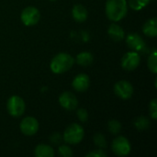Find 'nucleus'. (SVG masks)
Returning <instances> with one entry per match:
<instances>
[{
	"label": "nucleus",
	"instance_id": "8",
	"mask_svg": "<svg viewBox=\"0 0 157 157\" xmlns=\"http://www.w3.org/2000/svg\"><path fill=\"white\" fill-rule=\"evenodd\" d=\"M115 94L121 99H130L133 94V86L126 80H121L114 86Z\"/></svg>",
	"mask_w": 157,
	"mask_h": 157
},
{
	"label": "nucleus",
	"instance_id": "1",
	"mask_svg": "<svg viewBox=\"0 0 157 157\" xmlns=\"http://www.w3.org/2000/svg\"><path fill=\"white\" fill-rule=\"evenodd\" d=\"M128 12L126 0H107L106 15L111 21L117 22L121 20Z\"/></svg>",
	"mask_w": 157,
	"mask_h": 157
},
{
	"label": "nucleus",
	"instance_id": "18",
	"mask_svg": "<svg viewBox=\"0 0 157 157\" xmlns=\"http://www.w3.org/2000/svg\"><path fill=\"white\" fill-rule=\"evenodd\" d=\"M148 68L149 70L154 73V74H156L157 73V53L156 50L154 49L153 52L150 53V56L148 58Z\"/></svg>",
	"mask_w": 157,
	"mask_h": 157
},
{
	"label": "nucleus",
	"instance_id": "26",
	"mask_svg": "<svg viewBox=\"0 0 157 157\" xmlns=\"http://www.w3.org/2000/svg\"><path fill=\"white\" fill-rule=\"evenodd\" d=\"M107 156V154L99 149V150H94L93 152H90L89 154L86 155V157H106Z\"/></svg>",
	"mask_w": 157,
	"mask_h": 157
},
{
	"label": "nucleus",
	"instance_id": "17",
	"mask_svg": "<svg viewBox=\"0 0 157 157\" xmlns=\"http://www.w3.org/2000/svg\"><path fill=\"white\" fill-rule=\"evenodd\" d=\"M93 60H94L93 55L90 52H80L76 56V63L79 65H82V66H88V65H90L93 63Z\"/></svg>",
	"mask_w": 157,
	"mask_h": 157
},
{
	"label": "nucleus",
	"instance_id": "15",
	"mask_svg": "<svg viewBox=\"0 0 157 157\" xmlns=\"http://www.w3.org/2000/svg\"><path fill=\"white\" fill-rule=\"evenodd\" d=\"M144 33L148 37H155L157 35V19L153 17L147 20L143 27Z\"/></svg>",
	"mask_w": 157,
	"mask_h": 157
},
{
	"label": "nucleus",
	"instance_id": "5",
	"mask_svg": "<svg viewBox=\"0 0 157 157\" xmlns=\"http://www.w3.org/2000/svg\"><path fill=\"white\" fill-rule=\"evenodd\" d=\"M112 152L118 156H126L130 155L132 146L129 140L123 136L116 137L111 144Z\"/></svg>",
	"mask_w": 157,
	"mask_h": 157
},
{
	"label": "nucleus",
	"instance_id": "9",
	"mask_svg": "<svg viewBox=\"0 0 157 157\" xmlns=\"http://www.w3.org/2000/svg\"><path fill=\"white\" fill-rule=\"evenodd\" d=\"M19 128L23 134L27 136H32L39 130V122L33 117H26L21 121Z\"/></svg>",
	"mask_w": 157,
	"mask_h": 157
},
{
	"label": "nucleus",
	"instance_id": "12",
	"mask_svg": "<svg viewBox=\"0 0 157 157\" xmlns=\"http://www.w3.org/2000/svg\"><path fill=\"white\" fill-rule=\"evenodd\" d=\"M73 88L78 92H85L88 89L90 86L89 76L86 74H80L76 75L72 83Z\"/></svg>",
	"mask_w": 157,
	"mask_h": 157
},
{
	"label": "nucleus",
	"instance_id": "28",
	"mask_svg": "<svg viewBox=\"0 0 157 157\" xmlns=\"http://www.w3.org/2000/svg\"><path fill=\"white\" fill-rule=\"evenodd\" d=\"M51 1H55V0H51Z\"/></svg>",
	"mask_w": 157,
	"mask_h": 157
},
{
	"label": "nucleus",
	"instance_id": "7",
	"mask_svg": "<svg viewBox=\"0 0 157 157\" xmlns=\"http://www.w3.org/2000/svg\"><path fill=\"white\" fill-rule=\"evenodd\" d=\"M141 62V57L137 52H130L123 55L121 59V66L123 69L127 71L135 70Z\"/></svg>",
	"mask_w": 157,
	"mask_h": 157
},
{
	"label": "nucleus",
	"instance_id": "22",
	"mask_svg": "<svg viewBox=\"0 0 157 157\" xmlns=\"http://www.w3.org/2000/svg\"><path fill=\"white\" fill-rule=\"evenodd\" d=\"M94 143L95 144L98 146V147H100V148H105L107 146V141H106V138L103 134L101 133H97L95 136H94Z\"/></svg>",
	"mask_w": 157,
	"mask_h": 157
},
{
	"label": "nucleus",
	"instance_id": "20",
	"mask_svg": "<svg viewBox=\"0 0 157 157\" xmlns=\"http://www.w3.org/2000/svg\"><path fill=\"white\" fill-rule=\"evenodd\" d=\"M108 129H109V131L110 133L117 135L121 131V124L117 120H111L108 123Z\"/></svg>",
	"mask_w": 157,
	"mask_h": 157
},
{
	"label": "nucleus",
	"instance_id": "3",
	"mask_svg": "<svg viewBox=\"0 0 157 157\" xmlns=\"http://www.w3.org/2000/svg\"><path fill=\"white\" fill-rule=\"evenodd\" d=\"M84 136H85V132L82 126L77 123H73L65 129L63 138L66 144H78L79 143L82 142Z\"/></svg>",
	"mask_w": 157,
	"mask_h": 157
},
{
	"label": "nucleus",
	"instance_id": "13",
	"mask_svg": "<svg viewBox=\"0 0 157 157\" xmlns=\"http://www.w3.org/2000/svg\"><path fill=\"white\" fill-rule=\"evenodd\" d=\"M108 33L109 37L115 41H121L125 38V32L123 29L116 23H113L109 27Z\"/></svg>",
	"mask_w": 157,
	"mask_h": 157
},
{
	"label": "nucleus",
	"instance_id": "24",
	"mask_svg": "<svg viewBox=\"0 0 157 157\" xmlns=\"http://www.w3.org/2000/svg\"><path fill=\"white\" fill-rule=\"evenodd\" d=\"M149 109H150V115L153 120L157 119V99L154 98L150 104H149Z\"/></svg>",
	"mask_w": 157,
	"mask_h": 157
},
{
	"label": "nucleus",
	"instance_id": "2",
	"mask_svg": "<svg viewBox=\"0 0 157 157\" xmlns=\"http://www.w3.org/2000/svg\"><path fill=\"white\" fill-rule=\"evenodd\" d=\"M75 63V59L72 55L66 52H61L55 55L51 62V70L54 74H63L72 68Z\"/></svg>",
	"mask_w": 157,
	"mask_h": 157
},
{
	"label": "nucleus",
	"instance_id": "16",
	"mask_svg": "<svg viewBox=\"0 0 157 157\" xmlns=\"http://www.w3.org/2000/svg\"><path fill=\"white\" fill-rule=\"evenodd\" d=\"M34 154L37 157H52L54 156V151L52 146L47 144H39L35 148Z\"/></svg>",
	"mask_w": 157,
	"mask_h": 157
},
{
	"label": "nucleus",
	"instance_id": "4",
	"mask_svg": "<svg viewBox=\"0 0 157 157\" xmlns=\"http://www.w3.org/2000/svg\"><path fill=\"white\" fill-rule=\"evenodd\" d=\"M6 109L12 117L17 118L23 115L26 109V105L24 100L18 96H12L8 98L6 103Z\"/></svg>",
	"mask_w": 157,
	"mask_h": 157
},
{
	"label": "nucleus",
	"instance_id": "21",
	"mask_svg": "<svg viewBox=\"0 0 157 157\" xmlns=\"http://www.w3.org/2000/svg\"><path fill=\"white\" fill-rule=\"evenodd\" d=\"M150 0H129V5L133 10H141L149 4Z\"/></svg>",
	"mask_w": 157,
	"mask_h": 157
},
{
	"label": "nucleus",
	"instance_id": "27",
	"mask_svg": "<svg viewBox=\"0 0 157 157\" xmlns=\"http://www.w3.org/2000/svg\"><path fill=\"white\" fill-rule=\"evenodd\" d=\"M61 140H62V136H61V134H59V133H53V134H52L51 137H50V141H51L52 144H60Z\"/></svg>",
	"mask_w": 157,
	"mask_h": 157
},
{
	"label": "nucleus",
	"instance_id": "11",
	"mask_svg": "<svg viewBox=\"0 0 157 157\" xmlns=\"http://www.w3.org/2000/svg\"><path fill=\"white\" fill-rule=\"evenodd\" d=\"M126 43L134 52H142L145 49V42L143 38L136 33H130L126 37Z\"/></svg>",
	"mask_w": 157,
	"mask_h": 157
},
{
	"label": "nucleus",
	"instance_id": "19",
	"mask_svg": "<svg viewBox=\"0 0 157 157\" xmlns=\"http://www.w3.org/2000/svg\"><path fill=\"white\" fill-rule=\"evenodd\" d=\"M134 126L137 130L144 131L150 127V121L146 117H139L134 121Z\"/></svg>",
	"mask_w": 157,
	"mask_h": 157
},
{
	"label": "nucleus",
	"instance_id": "23",
	"mask_svg": "<svg viewBox=\"0 0 157 157\" xmlns=\"http://www.w3.org/2000/svg\"><path fill=\"white\" fill-rule=\"evenodd\" d=\"M59 155L63 157H72L73 156V151L72 149L67 145H62L59 147Z\"/></svg>",
	"mask_w": 157,
	"mask_h": 157
},
{
	"label": "nucleus",
	"instance_id": "25",
	"mask_svg": "<svg viewBox=\"0 0 157 157\" xmlns=\"http://www.w3.org/2000/svg\"><path fill=\"white\" fill-rule=\"evenodd\" d=\"M76 115H77V118L79 119V121L82 122H86L88 120V113H87L86 109H77Z\"/></svg>",
	"mask_w": 157,
	"mask_h": 157
},
{
	"label": "nucleus",
	"instance_id": "10",
	"mask_svg": "<svg viewBox=\"0 0 157 157\" xmlns=\"http://www.w3.org/2000/svg\"><path fill=\"white\" fill-rule=\"evenodd\" d=\"M59 103L64 109L72 111L77 108L78 100L73 93L65 91L59 97Z\"/></svg>",
	"mask_w": 157,
	"mask_h": 157
},
{
	"label": "nucleus",
	"instance_id": "14",
	"mask_svg": "<svg viewBox=\"0 0 157 157\" xmlns=\"http://www.w3.org/2000/svg\"><path fill=\"white\" fill-rule=\"evenodd\" d=\"M73 17L77 22H84L87 18V10L82 5H75L72 10Z\"/></svg>",
	"mask_w": 157,
	"mask_h": 157
},
{
	"label": "nucleus",
	"instance_id": "6",
	"mask_svg": "<svg viewBox=\"0 0 157 157\" xmlns=\"http://www.w3.org/2000/svg\"><path fill=\"white\" fill-rule=\"evenodd\" d=\"M20 18H21V21L24 25L33 26V25H36L40 21V13L36 7L28 6L22 10Z\"/></svg>",
	"mask_w": 157,
	"mask_h": 157
}]
</instances>
